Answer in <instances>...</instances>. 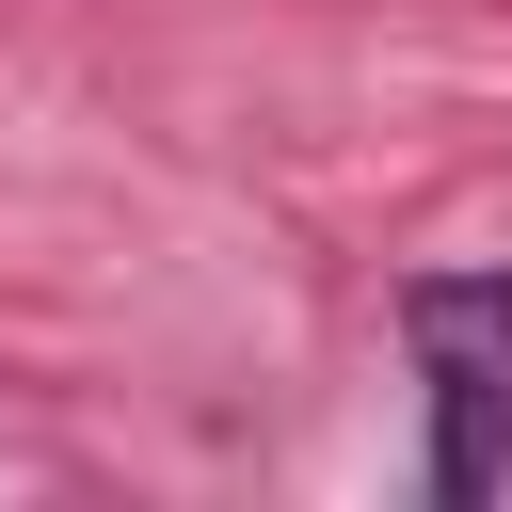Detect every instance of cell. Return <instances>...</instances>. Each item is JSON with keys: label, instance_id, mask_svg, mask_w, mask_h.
I'll list each match as a JSON object with an SVG mask.
<instances>
[{"label": "cell", "instance_id": "1", "mask_svg": "<svg viewBox=\"0 0 512 512\" xmlns=\"http://www.w3.org/2000/svg\"><path fill=\"white\" fill-rule=\"evenodd\" d=\"M400 336L432 368V496L480 512L512 480V272H416Z\"/></svg>", "mask_w": 512, "mask_h": 512}]
</instances>
